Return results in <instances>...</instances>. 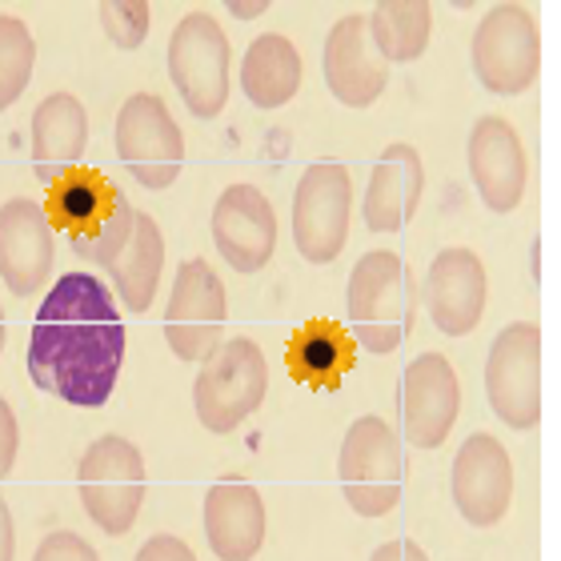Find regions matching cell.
Instances as JSON below:
<instances>
[{"instance_id":"24","label":"cell","mask_w":561,"mask_h":561,"mask_svg":"<svg viewBox=\"0 0 561 561\" xmlns=\"http://www.w3.org/2000/svg\"><path fill=\"white\" fill-rule=\"evenodd\" d=\"M241 89H245L249 105L265 108V113L289 105L297 89H301V53H297L289 36L265 33L245 48Z\"/></svg>"},{"instance_id":"33","label":"cell","mask_w":561,"mask_h":561,"mask_svg":"<svg viewBox=\"0 0 561 561\" xmlns=\"http://www.w3.org/2000/svg\"><path fill=\"white\" fill-rule=\"evenodd\" d=\"M16 558V529H12V510L4 502V493H0V561H12Z\"/></svg>"},{"instance_id":"30","label":"cell","mask_w":561,"mask_h":561,"mask_svg":"<svg viewBox=\"0 0 561 561\" xmlns=\"http://www.w3.org/2000/svg\"><path fill=\"white\" fill-rule=\"evenodd\" d=\"M133 561H197V553L188 550V541L176 538V534H152Z\"/></svg>"},{"instance_id":"17","label":"cell","mask_w":561,"mask_h":561,"mask_svg":"<svg viewBox=\"0 0 561 561\" xmlns=\"http://www.w3.org/2000/svg\"><path fill=\"white\" fill-rule=\"evenodd\" d=\"M213 245L237 273H261L277 249V213L257 185H229L213 205Z\"/></svg>"},{"instance_id":"14","label":"cell","mask_w":561,"mask_h":561,"mask_svg":"<svg viewBox=\"0 0 561 561\" xmlns=\"http://www.w3.org/2000/svg\"><path fill=\"white\" fill-rule=\"evenodd\" d=\"M485 297H490L485 265L466 245L442 249L433 257L430 273H425V285H421L425 313H430V321L445 337L473 333L481 325V317H485Z\"/></svg>"},{"instance_id":"15","label":"cell","mask_w":561,"mask_h":561,"mask_svg":"<svg viewBox=\"0 0 561 561\" xmlns=\"http://www.w3.org/2000/svg\"><path fill=\"white\" fill-rule=\"evenodd\" d=\"M454 502L469 526H497L514 502V461L493 433H469L454 457Z\"/></svg>"},{"instance_id":"27","label":"cell","mask_w":561,"mask_h":561,"mask_svg":"<svg viewBox=\"0 0 561 561\" xmlns=\"http://www.w3.org/2000/svg\"><path fill=\"white\" fill-rule=\"evenodd\" d=\"M36 41L21 16H0V113L21 101L33 81Z\"/></svg>"},{"instance_id":"21","label":"cell","mask_w":561,"mask_h":561,"mask_svg":"<svg viewBox=\"0 0 561 561\" xmlns=\"http://www.w3.org/2000/svg\"><path fill=\"white\" fill-rule=\"evenodd\" d=\"M425 193V164L417 149L398 140L377 157L369 185L362 197V217L374 233H401L413 221V213Z\"/></svg>"},{"instance_id":"26","label":"cell","mask_w":561,"mask_h":561,"mask_svg":"<svg viewBox=\"0 0 561 561\" xmlns=\"http://www.w3.org/2000/svg\"><path fill=\"white\" fill-rule=\"evenodd\" d=\"M369 41L381 53V60H417L430 48L433 33V9L425 0H381L369 16Z\"/></svg>"},{"instance_id":"22","label":"cell","mask_w":561,"mask_h":561,"mask_svg":"<svg viewBox=\"0 0 561 561\" xmlns=\"http://www.w3.org/2000/svg\"><path fill=\"white\" fill-rule=\"evenodd\" d=\"M89 149V113L72 93H48L33 113V173L57 185Z\"/></svg>"},{"instance_id":"6","label":"cell","mask_w":561,"mask_h":561,"mask_svg":"<svg viewBox=\"0 0 561 561\" xmlns=\"http://www.w3.org/2000/svg\"><path fill=\"white\" fill-rule=\"evenodd\" d=\"M270 393V365L257 341L229 337L217 341V350L201 362L193 381L197 417L209 433H233L245 417L261 410Z\"/></svg>"},{"instance_id":"7","label":"cell","mask_w":561,"mask_h":561,"mask_svg":"<svg viewBox=\"0 0 561 561\" xmlns=\"http://www.w3.org/2000/svg\"><path fill=\"white\" fill-rule=\"evenodd\" d=\"M229 36L209 12H185L169 36V81L197 121H213L229 101Z\"/></svg>"},{"instance_id":"5","label":"cell","mask_w":561,"mask_h":561,"mask_svg":"<svg viewBox=\"0 0 561 561\" xmlns=\"http://www.w3.org/2000/svg\"><path fill=\"white\" fill-rule=\"evenodd\" d=\"M341 493L357 517H386L398 510L405 490L401 437L386 417H357L341 442Z\"/></svg>"},{"instance_id":"1","label":"cell","mask_w":561,"mask_h":561,"mask_svg":"<svg viewBox=\"0 0 561 561\" xmlns=\"http://www.w3.org/2000/svg\"><path fill=\"white\" fill-rule=\"evenodd\" d=\"M125 365V317L93 273H65L48 289L28 337V377L72 410H101Z\"/></svg>"},{"instance_id":"13","label":"cell","mask_w":561,"mask_h":561,"mask_svg":"<svg viewBox=\"0 0 561 561\" xmlns=\"http://www.w3.org/2000/svg\"><path fill=\"white\" fill-rule=\"evenodd\" d=\"M401 433L417 449H437L449 437L461 413V381L449 357L442 353H421L405 365L398 393Z\"/></svg>"},{"instance_id":"20","label":"cell","mask_w":561,"mask_h":561,"mask_svg":"<svg viewBox=\"0 0 561 561\" xmlns=\"http://www.w3.org/2000/svg\"><path fill=\"white\" fill-rule=\"evenodd\" d=\"M205 538L221 561H253L265 546V497L245 478L213 481L205 493Z\"/></svg>"},{"instance_id":"9","label":"cell","mask_w":561,"mask_h":561,"mask_svg":"<svg viewBox=\"0 0 561 561\" xmlns=\"http://www.w3.org/2000/svg\"><path fill=\"white\" fill-rule=\"evenodd\" d=\"M353 221V176L341 161H313L293 193V241L305 261L329 265L341 257Z\"/></svg>"},{"instance_id":"29","label":"cell","mask_w":561,"mask_h":561,"mask_svg":"<svg viewBox=\"0 0 561 561\" xmlns=\"http://www.w3.org/2000/svg\"><path fill=\"white\" fill-rule=\"evenodd\" d=\"M33 561H101V553L72 529H53L41 546H36Z\"/></svg>"},{"instance_id":"18","label":"cell","mask_w":561,"mask_h":561,"mask_svg":"<svg viewBox=\"0 0 561 561\" xmlns=\"http://www.w3.org/2000/svg\"><path fill=\"white\" fill-rule=\"evenodd\" d=\"M469 176L490 213H514L526 197L529 157L517 129L502 117H478L469 129Z\"/></svg>"},{"instance_id":"32","label":"cell","mask_w":561,"mask_h":561,"mask_svg":"<svg viewBox=\"0 0 561 561\" xmlns=\"http://www.w3.org/2000/svg\"><path fill=\"white\" fill-rule=\"evenodd\" d=\"M369 561H430V558H425V550H421L417 541L393 538V541H386V546H377Z\"/></svg>"},{"instance_id":"4","label":"cell","mask_w":561,"mask_h":561,"mask_svg":"<svg viewBox=\"0 0 561 561\" xmlns=\"http://www.w3.org/2000/svg\"><path fill=\"white\" fill-rule=\"evenodd\" d=\"M77 493H81L84 514L93 517L101 534L125 538L137 526V514L149 493V473H145L140 449L121 433L96 437L84 449L81 469H77Z\"/></svg>"},{"instance_id":"31","label":"cell","mask_w":561,"mask_h":561,"mask_svg":"<svg viewBox=\"0 0 561 561\" xmlns=\"http://www.w3.org/2000/svg\"><path fill=\"white\" fill-rule=\"evenodd\" d=\"M16 449H21V425H16V413L4 398H0V481L9 478L12 466H16Z\"/></svg>"},{"instance_id":"19","label":"cell","mask_w":561,"mask_h":561,"mask_svg":"<svg viewBox=\"0 0 561 561\" xmlns=\"http://www.w3.org/2000/svg\"><path fill=\"white\" fill-rule=\"evenodd\" d=\"M321 65L329 93L345 108H369L389 84V65L369 41V24L362 12H350L329 28Z\"/></svg>"},{"instance_id":"3","label":"cell","mask_w":561,"mask_h":561,"mask_svg":"<svg viewBox=\"0 0 561 561\" xmlns=\"http://www.w3.org/2000/svg\"><path fill=\"white\" fill-rule=\"evenodd\" d=\"M345 309H350V337L357 345L377 357L398 353L417 317V280L410 265L389 249L365 253L345 285Z\"/></svg>"},{"instance_id":"16","label":"cell","mask_w":561,"mask_h":561,"mask_svg":"<svg viewBox=\"0 0 561 561\" xmlns=\"http://www.w3.org/2000/svg\"><path fill=\"white\" fill-rule=\"evenodd\" d=\"M57 257V229L48 221L41 201L12 197L0 205V280L16 297H33L53 277Z\"/></svg>"},{"instance_id":"11","label":"cell","mask_w":561,"mask_h":561,"mask_svg":"<svg viewBox=\"0 0 561 561\" xmlns=\"http://www.w3.org/2000/svg\"><path fill=\"white\" fill-rule=\"evenodd\" d=\"M485 398L510 430L526 433L541 421V329L534 321L505 325L490 345Z\"/></svg>"},{"instance_id":"2","label":"cell","mask_w":561,"mask_h":561,"mask_svg":"<svg viewBox=\"0 0 561 561\" xmlns=\"http://www.w3.org/2000/svg\"><path fill=\"white\" fill-rule=\"evenodd\" d=\"M45 213L53 229L69 233L72 253L101 270L117 261L137 225L133 201L96 169H72L57 185H48Z\"/></svg>"},{"instance_id":"10","label":"cell","mask_w":561,"mask_h":561,"mask_svg":"<svg viewBox=\"0 0 561 561\" xmlns=\"http://www.w3.org/2000/svg\"><path fill=\"white\" fill-rule=\"evenodd\" d=\"M229 321V293L205 257L181 261L164 305V341L181 362H205Z\"/></svg>"},{"instance_id":"34","label":"cell","mask_w":561,"mask_h":561,"mask_svg":"<svg viewBox=\"0 0 561 561\" xmlns=\"http://www.w3.org/2000/svg\"><path fill=\"white\" fill-rule=\"evenodd\" d=\"M229 12H237L241 21H253L261 12H270V4H265V0H257V4H237V0H229Z\"/></svg>"},{"instance_id":"12","label":"cell","mask_w":561,"mask_h":561,"mask_svg":"<svg viewBox=\"0 0 561 561\" xmlns=\"http://www.w3.org/2000/svg\"><path fill=\"white\" fill-rule=\"evenodd\" d=\"M117 157L145 188H169L185 169V137L157 93L129 96L117 113Z\"/></svg>"},{"instance_id":"8","label":"cell","mask_w":561,"mask_h":561,"mask_svg":"<svg viewBox=\"0 0 561 561\" xmlns=\"http://www.w3.org/2000/svg\"><path fill=\"white\" fill-rule=\"evenodd\" d=\"M469 60L481 89L497 96L526 93L541 69V33L526 4H493L473 33Z\"/></svg>"},{"instance_id":"25","label":"cell","mask_w":561,"mask_h":561,"mask_svg":"<svg viewBox=\"0 0 561 561\" xmlns=\"http://www.w3.org/2000/svg\"><path fill=\"white\" fill-rule=\"evenodd\" d=\"M164 270V237L161 225L152 221L149 213L137 209V225H133L129 245L121 249L117 261L108 265V280L113 293L129 313H149V305L157 301V285H161Z\"/></svg>"},{"instance_id":"23","label":"cell","mask_w":561,"mask_h":561,"mask_svg":"<svg viewBox=\"0 0 561 561\" xmlns=\"http://www.w3.org/2000/svg\"><path fill=\"white\" fill-rule=\"evenodd\" d=\"M353 345L350 329L329 321V317H313L305 321L285 345V365L289 377L305 389H321V393H337L345 386V377L353 369Z\"/></svg>"},{"instance_id":"28","label":"cell","mask_w":561,"mask_h":561,"mask_svg":"<svg viewBox=\"0 0 561 561\" xmlns=\"http://www.w3.org/2000/svg\"><path fill=\"white\" fill-rule=\"evenodd\" d=\"M96 16H101V28L121 53H137L145 45V36H149L152 9L145 0H108V4L96 9Z\"/></svg>"},{"instance_id":"35","label":"cell","mask_w":561,"mask_h":561,"mask_svg":"<svg viewBox=\"0 0 561 561\" xmlns=\"http://www.w3.org/2000/svg\"><path fill=\"white\" fill-rule=\"evenodd\" d=\"M0 353H4V313H0Z\"/></svg>"}]
</instances>
